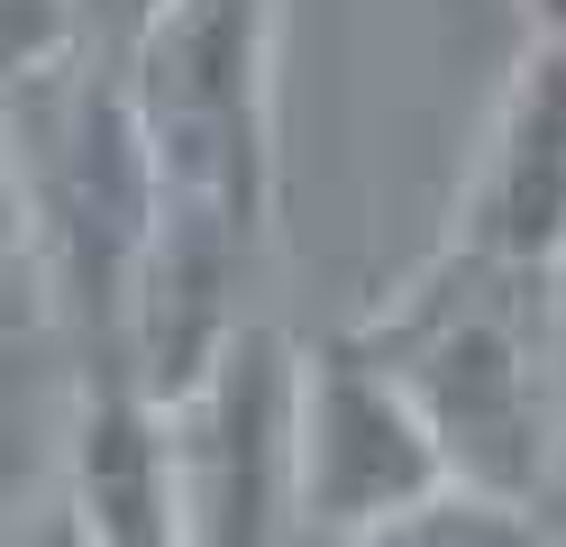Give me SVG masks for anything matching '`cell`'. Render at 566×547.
Here are the masks:
<instances>
[{
	"instance_id": "obj_2",
	"label": "cell",
	"mask_w": 566,
	"mask_h": 547,
	"mask_svg": "<svg viewBox=\"0 0 566 547\" xmlns=\"http://www.w3.org/2000/svg\"><path fill=\"white\" fill-rule=\"evenodd\" d=\"M539 265H503V255L475 246L467 265H457L467 292L411 302L394 338L366 347V356L394 365L411 411L430 420L448 484L512 493V502H530V484H539V465H548V448H539V347H530L521 319H512V292Z\"/></svg>"
},
{
	"instance_id": "obj_11",
	"label": "cell",
	"mask_w": 566,
	"mask_h": 547,
	"mask_svg": "<svg viewBox=\"0 0 566 547\" xmlns=\"http://www.w3.org/2000/svg\"><path fill=\"white\" fill-rule=\"evenodd\" d=\"M521 10H530V28H539V36H566V0H521Z\"/></svg>"
},
{
	"instance_id": "obj_9",
	"label": "cell",
	"mask_w": 566,
	"mask_h": 547,
	"mask_svg": "<svg viewBox=\"0 0 566 547\" xmlns=\"http://www.w3.org/2000/svg\"><path fill=\"white\" fill-rule=\"evenodd\" d=\"M0 547H92V529H83V511H74V493H55V502L38 511V520H28V529H10Z\"/></svg>"
},
{
	"instance_id": "obj_1",
	"label": "cell",
	"mask_w": 566,
	"mask_h": 547,
	"mask_svg": "<svg viewBox=\"0 0 566 547\" xmlns=\"http://www.w3.org/2000/svg\"><path fill=\"white\" fill-rule=\"evenodd\" d=\"M265 64L274 0H156L128 36V128L156 192L265 229Z\"/></svg>"
},
{
	"instance_id": "obj_8",
	"label": "cell",
	"mask_w": 566,
	"mask_h": 547,
	"mask_svg": "<svg viewBox=\"0 0 566 547\" xmlns=\"http://www.w3.org/2000/svg\"><path fill=\"white\" fill-rule=\"evenodd\" d=\"M83 46V0H0V73H46Z\"/></svg>"
},
{
	"instance_id": "obj_10",
	"label": "cell",
	"mask_w": 566,
	"mask_h": 547,
	"mask_svg": "<svg viewBox=\"0 0 566 547\" xmlns=\"http://www.w3.org/2000/svg\"><path fill=\"white\" fill-rule=\"evenodd\" d=\"M147 10H156V0H83V36H119V46H128V36L147 28Z\"/></svg>"
},
{
	"instance_id": "obj_3",
	"label": "cell",
	"mask_w": 566,
	"mask_h": 547,
	"mask_svg": "<svg viewBox=\"0 0 566 547\" xmlns=\"http://www.w3.org/2000/svg\"><path fill=\"white\" fill-rule=\"evenodd\" d=\"M174 547H283L293 538V347L238 319L210 375L174 401Z\"/></svg>"
},
{
	"instance_id": "obj_5",
	"label": "cell",
	"mask_w": 566,
	"mask_h": 547,
	"mask_svg": "<svg viewBox=\"0 0 566 547\" xmlns=\"http://www.w3.org/2000/svg\"><path fill=\"white\" fill-rule=\"evenodd\" d=\"M475 246L539 274L566 255V36H539V55L503 109L493 173L475 201Z\"/></svg>"
},
{
	"instance_id": "obj_7",
	"label": "cell",
	"mask_w": 566,
	"mask_h": 547,
	"mask_svg": "<svg viewBox=\"0 0 566 547\" xmlns=\"http://www.w3.org/2000/svg\"><path fill=\"white\" fill-rule=\"evenodd\" d=\"M329 547H548L539 520L512 502V493H475V484H439V493H420L402 502L394 520H375V529H347Z\"/></svg>"
},
{
	"instance_id": "obj_6",
	"label": "cell",
	"mask_w": 566,
	"mask_h": 547,
	"mask_svg": "<svg viewBox=\"0 0 566 547\" xmlns=\"http://www.w3.org/2000/svg\"><path fill=\"white\" fill-rule=\"evenodd\" d=\"M74 511L92 547H174V438L128 375L92 401L74 448Z\"/></svg>"
},
{
	"instance_id": "obj_4",
	"label": "cell",
	"mask_w": 566,
	"mask_h": 547,
	"mask_svg": "<svg viewBox=\"0 0 566 547\" xmlns=\"http://www.w3.org/2000/svg\"><path fill=\"white\" fill-rule=\"evenodd\" d=\"M439 438L394 383V365L366 347H329L293 365V529H375L402 502L439 493Z\"/></svg>"
}]
</instances>
